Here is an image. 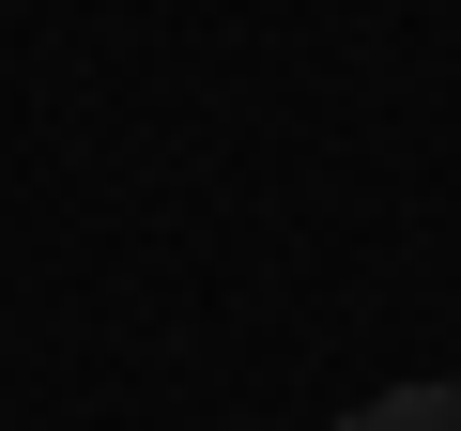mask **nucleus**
I'll list each match as a JSON object with an SVG mask.
<instances>
[{"mask_svg": "<svg viewBox=\"0 0 461 431\" xmlns=\"http://www.w3.org/2000/svg\"><path fill=\"white\" fill-rule=\"evenodd\" d=\"M339 431H461V385H384V400H354Z\"/></svg>", "mask_w": 461, "mask_h": 431, "instance_id": "f257e3e1", "label": "nucleus"}]
</instances>
